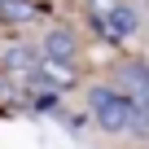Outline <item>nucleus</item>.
<instances>
[{
  "label": "nucleus",
  "mask_w": 149,
  "mask_h": 149,
  "mask_svg": "<svg viewBox=\"0 0 149 149\" xmlns=\"http://www.w3.org/2000/svg\"><path fill=\"white\" fill-rule=\"evenodd\" d=\"M88 110H92V118L101 123V132H110V136H149V118H145L140 105H136L127 92H118L114 84L88 88Z\"/></svg>",
  "instance_id": "1"
},
{
  "label": "nucleus",
  "mask_w": 149,
  "mask_h": 149,
  "mask_svg": "<svg viewBox=\"0 0 149 149\" xmlns=\"http://www.w3.org/2000/svg\"><path fill=\"white\" fill-rule=\"evenodd\" d=\"M114 88L127 92V97L140 105V114L149 118V66H145V61H118V70H114Z\"/></svg>",
  "instance_id": "2"
},
{
  "label": "nucleus",
  "mask_w": 149,
  "mask_h": 149,
  "mask_svg": "<svg viewBox=\"0 0 149 149\" xmlns=\"http://www.w3.org/2000/svg\"><path fill=\"white\" fill-rule=\"evenodd\" d=\"M74 44H79V40H74L70 26H48L44 31V44H40V57L44 61H70L74 57Z\"/></svg>",
  "instance_id": "3"
},
{
  "label": "nucleus",
  "mask_w": 149,
  "mask_h": 149,
  "mask_svg": "<svg viewBox=\"0 0 149 149\" xmlns=\"http://www.w3.org/2000/svg\"><path fill=\"white\" fill-rule=\"evenodd\" d=\"M0 66H5L9 74H22V79H31V70L40 66V57H35V48H26V44H9V48H5V57H0Z\"/></svg>",
  "instance_id": "4"
}]
</instances>
